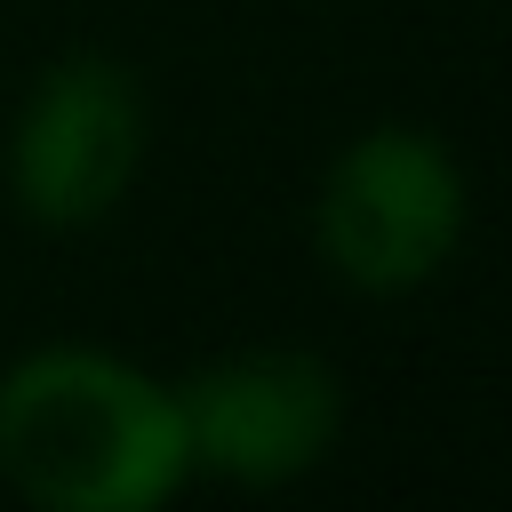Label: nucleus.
I'll list each match as a JSON object with an SVG mask.
<instances>
[{
    "instance_id": "1",
    "label": "nucleus",
    "mask_w": 512,
    "mask_h": 512,
    "mask_svg": "<svg viewBox=\"0 0 512 512\" xmlns=\"http://www.w3.org/2000/svg\"><path fill=\"white\" fill-rule=\"evenodd\" d=\"M0 480L40 512H160L192 480L184 400L96 344H40L0 376Z\"/></svg>"
},
{
    "instance_id": "2",
    "label": "nucleus",
    "mask_w": 512,
    "mask_h": 512,
    "mask_svg": "<svg viewBox=\"0 0 512 512\" xmlns=\"http://www.w3.org/2000/svg\"><path fill=\"white\" fill-rule=\"evenodd\" d=\"M464 168L432 128L384 120L360 128L320 192H312V240L320 264L360 288V296H408L432 272H448L456 240H464Z\"/></svg>"
},
{
    "instance_id": "3",
    "label": "nucleus",
    "mask_w": 512,
    "mask_h": 512,
    "mask_svg": "<svg viewBox=\"0 0 512 512\" xmlns=\"http://www.w3.org/2000/svg\"><path fill=\"white\" fill-rule=\"evenodd\" d=\"M144 168V88L120 56H56L8 128V192L32 224L80 232L128 200Z\"/></svg>"
},
{
    "instance_id": "4",
    "label": "nucleus",
    "mask_w": 512,
    "mask_h": 512,
    "mask_svg": "<svg viewBox=\"0 0 512 512\" xmlns=\"http://www.w3.org/2000/svg\"><path fill=\"white\" fill-rule=\"evenodd\" d=\"M192 472H216L232 488H288L312 464H328L344 432V384L320 352L296 344H248L176 384Z\"/></svg>"
}]
</instances>
